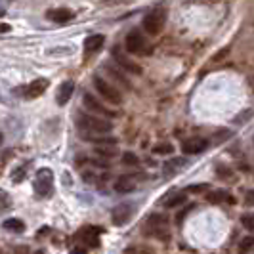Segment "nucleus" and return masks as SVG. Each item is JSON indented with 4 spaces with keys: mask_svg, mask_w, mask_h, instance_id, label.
Instances as JSON below:
<instances>
[{
    "mask_svg": "<svg viewBox=\"0 0 254 254\" xmlns=\"http://www.w3.org/2000/svg\"><path fill=\"white\" fill-rule=\"evenodd\" d=\"M76 125L82 130V134H107L113 130V125L105 119H98L92 115L80 113L76 117Z\"/></svg>",
    "mask_w": 254,
    "mask_h": 254,
    "instance_id": "obj_1",
    "label": "nucleus"
},
{
    "mask_svg": "<svg viewBox=\"0 0 254 254\" xmlns=\"http://www.w3.org/2000/svg\"><path fill=\"white\" fill-rule=\"evenodd\" d=\"M143 233L159 239V241H168V218L161 212L147 216L145 224H143Z\"/></svg>",
    "mask_w": 254,
    "mask_h": 254,
    "instance_id": "obj_2",
    "label": "nucleus"
},
{
    "mask_svg": "<svg viewBox=\"0 0 254 254\" xmlns=\"http://www.w3.org/2000/svg\"><path fill=\"white\" fill-rule=\"evenodd\" d=\"M125 46L130 54H136V56H149L153 52V46L147 42V38L143 37L140 31H130Z\"/></svg>",
    "mask_w": 254,
    "mask_h": 254,
    "instance_id": "obj_3",
    "label": "nucleus"
},
{
    "mask_svg": "<svg viewBox=\"0 0 254 254\" xmlns=\"http://www.w3.org/2000/svg\"><path fill=\"white\" fill-rule=\"evenodd\" d=\"M166 23V10L165 8H155L153 12H149L143 19V29L151 35V37H157L161 35V31L165 29Z\"/></svg>",
    "mask_w": 254,
    "mask_h": 254,
    "instance_id": "obj_4",
    "label": "nucleus"
},
{
    "mask_svg": "<svg viewBox=\"0 0 254 254\" xmlns=\"http://www.w3.org/2000/svg\"><path fill=\"white\" fill-rule=\"evenodd\" d=\"M94 86L100 92V96L105 98V102L113 103V105H121L123 103V94L115 88L111 82H107L102 76H94Z\"/></svg>",
    "mask_w": 254,
    "mask_h": 254,
    "instance_id": "obj_5",
    "label": "nucleus"
},
{
    "mask_svg": "<svg viewBox=\"0 0 254 254\" xmlns=\"http://www.w3.org/2000/svg\"><path fill=\"white\" fill-rule=\"evenodd\" d=\"M52 190H54V176H52L50 168H42L37 172L35 178V191L40 197H50Z\"/></svg>",
    "mask_w": 254,
    "mask_h": 254,
    "instance_id": "obj_6",
    "label": "nucleus"
},
{
    "mask_svg": "<svg viewBox=\"0 0 254 254\" xmlns=\"http://www.w3.org/2000/svg\"><path fill=\"white\" fill-rule=\"evenodd\" d=\"M100 229L94 228V226H86V228L78 229L75 235V241L82 245V249H92V247H98L100 245Z\"/></svg>",
    "mask_w": 254,
    "mask_h": 254,
    "instance_id": "obj_7",
    "label": "nucleus"
},
{
    "mask_svg": "<svg viewBox=\"0 0 254 254\" xmlns=\"http://www.w3.org/2000/svg\"><path fill=\"white\" fill-rule=\"evenodd\" d=\"M113 58L115 62H117V65L119 67H123V69H127L128 73H134V75H141V67L136 62H132L130 58H128L125 52L121 50L119 46L117 48H113Z\"/></svg>",
    "mask_w": 254,
    "mask_h": 254,
    "instance_id": "obj_8",
    "label": "nucleus"
},
{
    "mask_svg": "<svg viewBox=\"0 0 254 254\" xmlns=\"http://www.w3.org/2000/svg\"><path fill=\"white\" fill-rule=\"evenodd\" d=\"M132 214H134V204L132 203H123L119 204L117 208L113 210V224L115 226H125L128 220L132 218Z\"/></svg>",
    "mask_w": 254,
    "mask_h": 254,
    "instance_id": "obj_9",
    "label": "nucleus"
},
{
    "mask_svg": "<svg viewBox=\"0 0 254 254\" xmlns=\"http://www.w3.org/2000/svg\"><path fill=\"white\" fill-rule=\"evenodd\" d=\"M84 105H86V109H88L90 113H98V115H103V117H117L115 111L111 109H107L102 102H98V98H94L92 94H84Z\"/></svg>",
    "mask_w": 254,
    "mask_h": 254,
    "instance_id": "obj_10",
    "label": "nucleus"
},
{
    "mask_svg": "<svg viewBox=\"0 0 254 254\" xmlns=\"http://www.w3.org/2000/svg\"><path fill=\"white\" fill-rule=\"evenodd\" d=\"M208 147V141L204 138H190L182 143V151L186 155H197V153H203Z\"/></svg>",
    "mask_w": 254,
    "mask_h": 254,
    "instance_id": "obj_11",
    "label": "nucleus"
},
{
    "mask_svg": "<svg viewBox=\"0 0 254 254\" xmlns=\"http://www.w3.org/2000/svg\"><path fill=\"white\" fill-rule=\"evenodd\" d=\"M46 88H48V80H46V78H37V80H33V82L25 88V98L27 100L40 98Z\"/></svg>",
    "mask_w": 254,
    "mask_h": 254,
    "instance_id": "obj_12",
    "label": "nucleus"
},
{
    "mask_svg": "<svg viewBox=\"0 0 254 254\" xmlns=\"http://www.w3.org/2000/svg\"><path fill=\"white\" fill-rule=\"evenodd\" d=\"M206 203H210V204H222V203L235 204V199L229 195L228 191L214 190V191H210V193H206Z\"/></svg>",
    "mask_w": 254,
    "mask_h": 254,
    "instance_id": "obj_13",
    "label": "nucleus"
},
{
    "mask_svg": "<svg viewBox=\"0 0 254 254\" xmlns=\"http://www.w3.org/2000/svg\"><path fill=\"white\" fill-rule=\"evenodd\" d=\"M46 17L50 21H56V23H67V21H71L75 17V13L71 10H67V8H56V10H48Z\"/></svg>",
    "mask_w": 254,
    "mask_h": 254,
    "instance_id": "obj_14",
    "label": "nucleus"
},
{
    "mask_svg": "<svg viewBox=\"0 0 254 254\" xmlns=\"http://www.w3.org/2000/svg\"><path fill=\"white\" fill-rule=\"evenodd\" d=\"M136 186H138V180L134 178V176H121V178L115 182V190L119 191V193H130V191L136 190Z\"/></svg>",
    "mask_w": 254,
    "mask_h": 254,
    "instance_id": "obj_15",
    "label": "nucleus"
},
{
    "mask_svg": "<svg viewBox=\"0 0 254 254\" xmlns=\"http://www.w3.org/2000/svg\"><path fill=\"white\" fill-rule=\"evenodd\" d=\"M186 165H188L186 159H168L165 163V166H163V172H165L166 178H172V176L178 174L180 168H184Z\"/></svg>",
    "mask_w": 254,
    "mask_h": 254,
    "instance_id": "obj_16",
    "label": "nucleus"
},
{
    "mask_svg": "<svg viewBox=\"0 0 254 254\" xmlns=\"http://www.w3.org/2000/svg\"><path fill=\"white\" fill-rule=\"evenodd\" d=\"M73 92H75V82L65 80L64 84L60 86V90H58V103H60V105H65V103L71 100Z\"/></svg>",
    "mask_w": 254,
    "mask_h": 254,
    "instance_id": "obj_17",
    "label": "nucleus"
},
{
    "mask_svg": "<svg viewBox=\"0 0 254 254\" xmlns=\"http://www.w3.org/2000/svg\"><path fill=\"white\" fill-rule=\"evenodd\" d=\"M103 44H105V37H103V35H92V37H88L86 42H84V52H86V54H94V52L100 50Z\"/></svg>",
    "mask_w": 254,
    "mask_h": 254,
    "instance_id": "obj_18",
    "label": "nucleus"
},
{
    "mask_svg": "<svg viewBox=\"0 0 254 254\" xmlns=\"http://www.w3.org/2000/svg\"><path fill=\"white\" fill-rule=\"evenodd\" d=\"M105 71H107L109 75L113 76L115 82H119V84H121V86H123L125 90H132V84H130V80H128L127 76L123 75L121 71H117L113 65H105Z\"/></svg>",
    "mask_w": 254,
    "mask_h": 254,
    "instance_id": "obj_19",
    "label": "nucleus"
},
{
    "mask_svg": "<svg viewBox=\"0 0 254 254\" xmlns=\"http://www.w3.org/2000/svg\"><path fill=\"white\" fill-rule=\"evenodd\" d=\"M2 226H4V229H6V231H13V233H23V231H25V224H23L21 220H17V218L6 220Z\"/></svg>",
    "mask_w": 254,
    "mask_h": 254,
    "instance_id": "obj_20",
    "label": "nucleus"
},
{
    "mask_svg": "<svg viewBox=\"0 0 254 254\" xmlns=\"http://www.w3.org/2000/svg\"><path fill=\"white\" fill-rule=\"evenodd\" d=\"M188 201V193H176V195H172V197H168L165 201V206L166 208H174V206H180V204H184Z\"/></svg>",
    "mask_w": 254,
    "mask_h": 254,
    "instance_id": "obj_21",
    "label": "nucleus"
},
{
    "mask_svg": "<svg viewBox=\"0 0 254 254\" xmlns=\"http://www.w3.org/2000/svg\"><path fill=\"white\" fill-rule=\"evenodd\" d=\"M253 249H254V235H249V237H245V239L239 243V254L251 253Z\"/></svg>",
    "mask_w": 254,
    "mask_h": 254,
    "instance_id": "obj_22",
    "label": "nucleus"
},
{
    "mask_svg": "<svg viewBox=\"0 0 254 254\" xmlns=\"http://www.w3.org/2000/svg\"><path fill=\"white\" fill-rule=\"evenodd\" d=\"M125 254H151V249L143 245H130L125 249Z\"/></svg>",
    "mask_w": 254,
    "mask_h": 254,
    "instance_id": "obj_23",
    "label": "nucleus"
},
{
    "mask_svg": "<svg viewBox=\"0 0 254 254\" xmlns=\"http://www.w3.org/2000/svg\"><path fill=\"white\" fill-rule=\"evenodd\" d=\"M241 224L245 229H249L251 233H254V214H243Z\"/></svg>",
    "mask_w": 254,
    "mask_h": 254,
    "instance_id": "obj_24",
    "label": "nucleus"
},
{
    "mask_svg": "<svg viewBox=\"0 0 254 254\" xmlns=\"http://www.w3.org/2000/svg\"><path fill=\"white\" fill-rule=\"evenodd\" d=\"M172 151H174V147L170 143H161V145L153 147V153H161V155H170Z\"/></svg>",
    "mask_w": 254,
    "mask_h": 254,
    "instance_id": "obj_25",
    "label": "nucleus"
},
{
    "mask_svg": "<svg viewBox=\"0 0 254 254\" xmlns=\"http://www.w3.org/2000/svg\"><path fill=\"white\" fill-rule=\"evenodd\" d=\"M218 176H220L222 180H231V178H233V172H231V168L218 166Z\"/></svg>",
    "mask_w": 254,
    "mask_h": 254,
    "instance_id": "obj_26",
    "label": "nucleus"
},
{
    "mask_svg": "<svg viewBox=\"0 0 254 254\" xmlns=\"http://www.w3.org/2000/svg\"><path fill=\"white\" fill-rule=\"evenodd\" d=\"M123 161H125L127 165H138V157H136L134 153H125V155H123Z\"/></svg>",
    "mask_w": 254,
    "mask_h": 254,
    "instance_id": "obj_27",
    "label": "nucleus"
},
{
    "mask_svg": "<svg viewBox=\"0 0 254 254\" xmlns=\"http://www.w3.org/2000/svg\"><path fill=\"white\" fill-rule=\"evenodd\" d=\"M228 54H229V48H222L216 56H212V62H222L224 58H228Z\"/></svg>",
    "mask_w": 254,
    "mask_h": 254,
    "instance_id": "obj_28",
    "label": "nucleus"
},
{
    "mask_svg": "<svg viewBox=\"0 0 254 254\" xmlns=\"http://www.w3.org/2000/svg\"><path fill=\"white\" fill-rule=\"evenodd\" d=\"M208 190V184H199V186H190L188 188V191L190 193H201V191Z\"/></svg>",
    "mask_w": 254,
    "mask_h": 254,
    "instance_id": "obj_29",
    "label": "nucleus"
},
{
    "mask_svg": "<svg viewBox=\"0 0 254 254\" xmlns=\"http://www.w3.org/2000/svg\"><path fill=\"white\" fill-rule=\"evenodd\" d=\"M96 153H98V155H103V157H115V155H117L115 149H105V147H98Z\"/></svg>",
    "mask_w": 254,
    "mask_h": 254,
    "instance_id": "obj_30",
    "label": "nucleus"
},
{
    "mask_svg": "<svg viewBox=\"0 0 254 254\" xmlns=\"http://www.w3.org/2000/svg\"><path fill=\"white\" fill-rule=\"evenodd\" d=\"M245 204L247 206H254V190H249L245 195Z\"/></svg>",
    "mask_w": 254,
    "mask_h": 254,
    "instance_id": "obj_31",
    "label": "nucleus"
},
{
    "mask_svg": "<svg viewBox=\"0 0 254 254\" xmlns=\"http://www.w3.org/2000/svg\"><path fill=\"white\" fill-rule=\"evenodd\" d=\"M130 0H103V6H117V4H128Z\"/></svg>",
    "mask_w": 254,
    "mask_h": 254,
    "instance_id": "obj_32",
    "label": "nucleus"
},
{
    "mask_svg": "<svg viewBox=\"0 0 254 254\" xmlns=\"http://www.w3.org/2000/svg\"><path fill=\"white\" fill-rule=\"evenodd\" d=\"M12 27L8 25V23H0V33H8Z\"/></svg>",
    "mask_w": 254,
    "mask_h": 254,
    "instance_id": "obj_33",
    "label": "nucleus"
},
{
    "mask_svg": "<svg viewBox=\"0 0 254 254\" xmlns=\"http://www.w3.org/2000/svg\"><path fill=\"white\" fill-rule=\"evenodd\" d=\"M15 254H29V249H27V247H17Z\"/></svg>",
    "mask_w": 254,
    "mask_h": 254,
    "instance_id": "obj_34",
    "label": "nucleus"
},
{
    "mask_svg": "<svg viewBox=\"0 0 254 254\" xmlns=\"http://www.w3.org/2000/svg\"><path fill=\"white\" fill-rule=\"evenodd\" d=\"M0 201H4V203H8V195H6V193H2V191H0Z\"/></svg>",
    "mask_w": 254,
    "mask_h": 254,
    "instance_id": "obj_35",
    "label": "nucleus"
},
{
    "mask_svg": "<svg viewBox=\"0 0 254 254\" xmlns=\"http://www.w3.org/2000/svg\"><path fill=\"white\" fill-rule=\"evenodd\" d=\"M35 254H44V251H35Z\"/></svg>",
    "mask_w": 254,
    "mask_h": 254,
    "instance_id": "obj_36",
    "label": "nucleus"
},
{
    "mask_svg": "<svg viewBox=\"0 0 254 254\" xmlns=\"http://www.w3.org/2000/svg\"><path fill=\"white\" fill-rule=\"evenodd\" d=\"M0 15H4V10H2V8H0Z\"/></svg>",
    "mask_w": 254,
    "mask_h": 254,
    "instance_id": "obj_37",
    "label": "nucleus"
},
{
    "mask_svg": "<svg viewBox=\"0 0 254 254\" xmlns=\"http://www.w3.org/2000/svg\"><path fill=\"white\" fill-rule=\"evenodd\" d=\"M206 2H218V0H206Z\"/></svg>",
    "mask_w": 254,
    "mask_h": 254,
    "instance_id": "obj_38",
    "label": "nucleus"
},
{
    "mask_svg": "<svg viewBox=\"0 0 254 254\" xmlns=\"http://www.w3.org/2000/svg\"><path fill=\"white\" fill-rule=\"evenodd\" d=\"M253 90H254V78H253Z\"/></svg>",
    "mask_w": 254,
    "mask_h": 254,
    "instance_id": "obj_39",
    "label": "nucleus"
}]
</instances>
